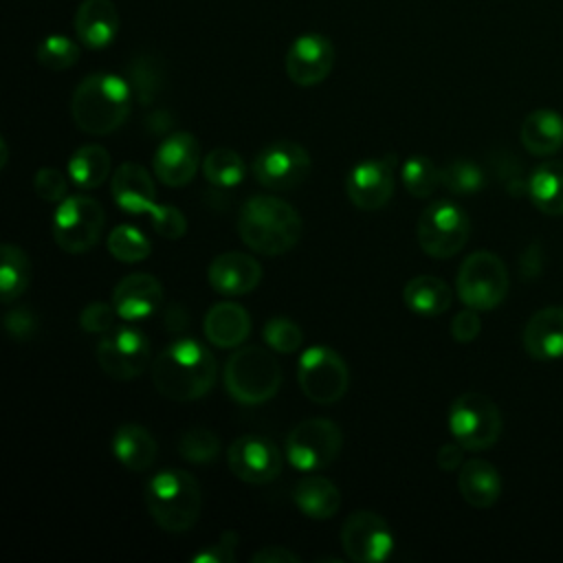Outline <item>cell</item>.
I'll list each match as a JSON object with an SVG mask.
<instances>
[{
	"mask_svg": "<svg viewBox=\"0 0 563 563\" xmlns=\"http://www.w3.org/2000/svg\"><path fill=\"white\" fill-rule=\"evenodd\" d=\"M477 312L479 310L466 308V310H462V312H457L453 317V321H451V336L457 343H471L482 332V319H479Z\"/></svg>",
	"mask_w": 563,
	"mask_h": 563,
	"instance_id": "bcb514c9",
	"label": "cell"
},
{
	"mask_svg": "<svg viewBox=\"0 0 563 563\" xmlns=\"http://www.w3.org/2000/svg\"><path fill=\"white\" fill-rule=\"evenodd\" d=\"M457 488L468 506L486 510L501 495V477L490 462L473 457L460 466Z\"/></svg>",
	"mask_w": 563,
	"mask_h": 563,
	"instance_id": "d4e9b609",
	"label": "cell"
},
{
	"mask_svg": "<svg viewBox=\"0 0 563 563\" xmlns=\"http://www.w3.org/2000/svg\"><path fill=\"white\" fill-rule=\"evenodd\" d=\"M402 301L418 317H440L451 308L453 292L444 279L433 275H418L405 284Z\"/></svg>",
	"mask_w": 563,
	"mask_h": 563,
	"instance_id": "f1b7e54d",
	"label": "cell"
},
{
	"mask_svg": "<svg viewBox=\"0 0 563 563\" xmlns=\"http://www.w3.org/2000/svg\"><path fill=\"white\" fill-rule=\"evenodd\" d=\"M396 163V154H385L354 165L345 178V194L350 202L361 211L383 209L394 196Z\"/></svg>",
	"mask_w": 563,
	"mask_h": 563,
	"instance_id": "9a60e30c",
	"label": "cell"
},
{
	"mask_svg": "<svg viewBox=\"0 0 563 563\" xmlns=\"http://www.w3.org/2000/svg\"><path fill=\"white\" fill-rule=\"evenodd\" d=\"M103 224H106V213L101 205L90 196L77 194L59 202L51 222V231H53L55 244L64 253L79 255L90 251L99 242L103 233Z\"/></svg>",
	"mask_w": 563,
	"mask_h": 563,
	"instance_id": "9c48e42d",
	"label": "cell"
},
{
	"mask_svg": "<svg viewBox=\"0 0 563 563\" xmlns=\"http://www.w3.org/2000/svg\"><path fill=\"white\" fill-rule=\"evenodd\" d=\"M341 548L354 563H383L391 556L394 534L380 515L356 510L341 528Z\"/></svg>",
	"mask_w": 563,
	"mask_h": 563,
	"instance_id": "5bb4252c",
	"label": "cell"
},
{
	"mask_svg": "<svg viewBox=\"0 0 563 563\" xmlns=\"http://www.w3.org/2000/svg\"><path fill=\"white\" fill-rule=\"evenodd\" d=\"M112 453L117 462L128 471L143 473L154 464L158 444L145 427L136 422H123L112 435Z\"/></svg>",
	"mask_w": 563,
	"mask_h": 563,
	"instance_id": "484cf974",
	"label": "cell"
},
{
	"mask_svg": "<svg viewBox=\"0 0 563 563\" xmlns=\"http://www.w3.org/2000/svg\"><path fill=\"white\" fill-rule=\"evenodd\" d=\"M297 380L303 396L317 405L341 400L350 385V372L341 354L328 345H312L297 361Z\"/></svg>",
	"mask_w": 563,
	"mask_h": 563,
	"instance_id": "8fae6325",
	"label": "cell"
},
{
	"mask_svg": "<svg viewBox=\"0 0 563 563\" xmlns=\"http://www.w3.org/2000/svg\"><path fill=\"white\" fill-rule=\"evenodd\" d=\"M161 73H158V66L154 64V59H147V57H141L136 59L132 66H130V86H132V92L134 97L141 101V103H152L154 97L158 95L161 90Z\"/></svg>",
	"mask_w": 563,
	"mask_h": 563,
	"instance_id": "ab89813d",
	"label": "cell"
},
{
	"mask_svg": "<svg viewBox=\"0 0 563 563\" xmlns=\"http://www.w3.org/2000/svg\"><path fill=\"white\" fill-rule=\"evenodd\" d=\"M400 180L413 198L431 196L440 185V169L429 156L413 154L400 167Z\"/></svg>",
	"mask_w": 563,
	"mask_h": 563,
	"instance_id": "836d02e7",
	"label": "cell"
},
{
	"mask_svg": "<svg viewBox=\"0 0 563 563\" xmlns=\"http://www.w3.org/2000/svg\"><path fill=\"white\" fill-rule=\"evenodd\" d=\"M213 354L196 339L169 343L152 363V383L161 396L174 402L202 398L216 383Z\"/></svg>",
	"mask_w": 563,
	"mask_h": 563,
	"instance_id": "6da1fadb",
	"label": "cell"
},
{
	"mask_svg": "<svg viewBox=\"0 0 563 563\" xmlns=\"http://www.w3.org/2000/svg\"><path fill=\"white\" fill-rule=\"evenodd\" d=\"M33 189L46 202H62L68 198V180L59 169L53 167H42L35 172Z\"/></svg>",
	"mask_w": 563,
	"mask_h": 563,
	"instance_id": "b9f144b4",
	"label": "cell"
},
{
	"mask_svg": "<svg viewBox=\"0 0 563 563\" xmlns=\"http://www.w3.org/2000/svg\"><path fill=\"white\" fill-rule=\"evenodd\" d=\"M523 350L530 358L554 361L563 356V306L537 310L521 334Z\"/></svg>",
	"mask_w": 563,
	"mask_h": 563,
	"instance_id": "44dd1931",
	"label": "cell"
},
{
	"mask_svg": "<svg viewBox=\"0 0 563 563\" xmlns=\"http://www.w3.org/2000/svg\"><path fill=\"white\" fill-rule=\"evenodd\" d=\"M4 330L11 339H18V341H24V339H31L37 330V319L35 314L24 308V306H18L13 310H9L4 314Z\"/></svg>",
	"mask_w": 563,
	"mask_h": 563,
	"instance_id": "f6af8a7d",
	"label": "cell"
},
{
	"mask_svg": "<svg viewBox=\"0 0 563 563\" xmlns=\"http://www.w3.org/2000/svg\"><path fill=\"white\" fill-rule=\"evenodd\" d=\"M501 427L497 405L479 391H466L451 402L449 431L466 451L490 449L499 440Z\"/></svg>",
	"mask_w": 563,
	"mask_h": 563,
	"instance_id": "8992f818",
	"label": "cell"
},
{
	"mask_svg": "<svg viewBox=\"0 0 563 563\" xmlns=\"http://www.w3.org/2000/svg\"><path fill=\"white\" fill-rule=\"evenodd\" d=\"M147 512L165 532H187L200 517L202 490L198 479L183 468L158 471L143 493Z\"/></svg>",
	"mask_w": 563,
	"mask_h": 563,
	"instance_id": "277c9868",
	"label": "cell"
},
{
	"mask_svg": "<svg viewBox=\"0 0 563 563\" xmlns=\"http://www.w3.org/2000/svg\"><path fill=\"white\" fill-rule=\"evenodd\" d=\"M235 548H238V534L233 530H227L220 534L218 543L207 545L202 552L194 554L191 561L194 563H233L238 559Z\"/></svg>",
	"mask_w": 563,
	"mask_h": 563,
	"instance_id": "ee69618b",
	"label": "cell"
},
{
	"mask_svg": "<svg viewBox=\"0 0 563 563\" xmlns=\"http://www.w3.org/2000/svg\"><path fill=\"white\" fill-rule=\"evenodd\" d=\"M110 191L117 207L123 209L125 213L139 216V213H147L154 207V196H156L154 178L139 163L119 165L112 176Z\"/></svg>",
	"mask_w": 563,
	"mask_h": 563,
	"instance_id": "603a6c76",
	"label": "cell"
},
{
	"mask_svg": "<svg viewBox=\"0 0 563 563\" xmlns=\"http://www.w3.org/2000/svg\"><path fill=\"white\" fill-rule=\"evenodd\" d=\"M457 297L466 308L493 310L508 295L506 264L490 251L471 253L457 271Z\"/></svg>",
	"mask_w": 563,
	"mask_h": 563,
	"instance_id": "30bf717a",
	"label": "cell"
},
{
	"mask_svg": "<svg viewBox=\"0 0 563 563\" xmlns=\"http://www.w3.org/2000/svg\"><path fill=\"white\" fill-rule=\"evenodd\" d=\"M35 59L48 70H66L79 62V46L68 35L53 33L37 44Z\"/></svg>",
	"mask_w": 563,
	"mask_h": 563,
	"instance_id": "74e56055",
	"label": "cell"
},
{
	"mask_svg": "<svg viewBox=\"0 0 563 563\" xmlns=\"http://www.w3.org/2000/svg\"><path fill=\"white\" fill-rule=\"evenodd\" d=\"M222 380L238 405H262L279 391L282 367L264 347L246 345L229 356Z\"/></svg>",
	"mask_w": 563,
	"mask_h": 563,
	"instance_id": "5b68a950",
	"label": "cell"
},
{
	"mask_svg": "<svg viewBox=\"0 0 563 563\" xmlns=\"http://www.w3.org/2000/svg\"><path fill=\"white\" fill-rule=\"evenodd\" d=\"M262 336H264L266 345H268L273 352H279V354L297 352L299 345H301V341H303L301 328H299L292 319H288V317H271V319L264 323Z\"/></svg>",
	"mask_w": 563,
	"mask_h": 563,
	"instance_id": "f35d334b",
	"label": "cell"
},
{
	"mask_svg": "<svg viewBox=\"0 0 563 563\" xmlns=\"http://www.w3.org/2000/svg\"><path fill=\"white\" fill-rule=\"evenodd\" d=\"M202 332L207 341L220 350L240 347L251 332V317L246 308L235 301H218L207 310Z\"/></svg>",
	"mask_w": 563,
	"mask_h": 563,
	"instance_id": "cb8c5ba5",
	"label": "cell"
},
{
	"mask_svg": "<svg viewBox=\"0 0 563 563\" xmlns=\"http://www.w3.org/2000/svg\"><path fill=\"white\" fill-rule=\"evenodd\" d=\"M209 286L222 297H240L262 282L260 262L242 251H227L211 260L207 268Z\"/></svg>",
	"mask_w": 563,
	"mask_h": 563,
	"instance_id": "d6986e66",
	"label": "cell"
},
{
	"mask_svg": "<svg viewBox=\"0 0 563 563\" xmlns=\"http://www.w3.org/2000/svg\"><path fill=\"white\" fill-rule=\"evenodd\" d=\"M244 161L235 150L216 147L202 158V176L216 187H235L244 178Z\"/></svg>",
	"mask_w": 563,
	"mask_h": 563,
	"instance_id": "d6a6232c",
	"label": "cell"
},
{
	"mask_svg": "<svg viewBox=\"0 0 563 563\" xmlns=\"http://www.w3.org/2000/svg\"><path fill=\"white\" fill-rule=\"evenodd\" d=\"M68 176L79 189H97L110 176V152L99 143L81 145L68 158Z\"/></svg>",
	"mask_w": 563,
	"mask_h": 563,
	"instance_id": "4dcf8cb0",
	"label": "cell"
},
{
	"mask_svg": "<svg viewBox=\"0 0 563 563\" xmlns=\"http://www.w3.org/2000/svg\"><path fill=\"white\" fill-rule=\"evenodd\" d=\"M108 251L123 264H136L150 257L152 244L136 227L119 224L108 233Z\"/></svg>",
	"mask_w": 563,
	"mask_h": 563,
	"instance_id": "d590c367",
	"label": "cell"
},
{
	"mask_svg": "<svg viewBox=\"0 0 563 563\" xmlns=\"http://www.w3.org/2000/svg\"><path fill=\"white\" fill-rule=\"evenodd\" d=\"M440 185L453 196H473L486 185V176L477 163L455 158L440 169Z\"/></svg>",
	"mask_w": 563,
	"mask_h": 563,
	"instance_id": "e575fe53",
	"label": "cell"
},
{
	"mask_svg": "<svg viewBox=\"0 0 563 563\" xmlns=\"http://www.w3.org/2000/svg\"><path fill=\"white\" fill-rule=\"evenodd\" d=\"M152 361V345L147 336L132 328H112L97 345V363L106 376L114 380H132L141 376Z\"/></svg>",
	"mask_w": 563,
	"mask_h": 563,
	"instance_id": "4fadbf2b",
	"label": "cell"
},
{
	"mask_svg": "<svg viewBox=\"0 0 563 563\" xmlns=\"http://www.w3.org/2000/svg\"><path fill=\"white\" fill-rule=\"evenodd\" d=\"M200 165V145L189 132L165 136L154 150V176L167 187H185L194 180Z\"/></svg>",
	"mask_w": 563,
	"mask_h": 563,
	"instance_id": "ac0fdd59",
	"label": "cell"
},
{
	"mask_svg": "<svg viewBox=\"0 0 563 563\" xmlns=\"http://www.w3.org/2000/svg\"><path fill=\"white\" fill-rule=\"evenodd\" d=\"M471 235V220L466 211L451 200L431 202L418 218L416 238L420 249L435 260L457 255Z\"/></svg>",
	"mask_w": 563,
	"mask_h": 563,
	"instance_id": "ba28073f",
	"label": "cell"
},
{
	"mask_svg": "<svg viewBox=\"0 0 563 563\" xmlns=\"http://www.w3.org/2000/svg\"><path fill=\"white\" fill-rule=\"evenodd\" d=\"M119 26L121 18L112 0H81L75 11V33L92 51L110 46Z\"/></svg>",
	"mask_w": 563,
	"mask_h": 563,
	"instance_id": "7402d4cb",
	"label": "cell"
},
{
	"mask_svg": "<svg viewBox=\"0 0 563 563\" xmlns=\"http://www.w3.org/2000/svg\"><path fill=\"white\" fill-rule=\"evenodd\" d=\"M464 446L460 442H444L440 449H438V455H435V462L442 471H457L462 464H464Z\"/></svg>",
	"mask_w": 563,
	"mask_h": 563,
	"instance_id": "7dc6e473",
	"label": "cell"
},
{
	"mask_svg": "<svg viewBox=\"0 0 563 563\" xmlns=\"http://www.w3.org/2000/svg\"><path fill=\"white\" fill-rule=\"evenodd\" d=\"M240 240L260 255L275 257L290 251L301 238V216L277 196H251L238 216Z\"/></svg>",
	"mask_w": 563,
	"mask_h": 563,
	"instance_id": "7a4b0ae2",
	"label": "cell"
},
{
	"mask_svg": "<svg viewBox=\"0 0 563 563\" xmlns=\"http://www.w3.org/2000/svg\"><path fill=\"white\" fill-rule=\"evenodd\" d=\"M343 446V433L328 418H308L297 422L284 444L288 462L301 473H317L330 466Z\"/></svg>",
	"mask_w": 563,
	"mask_h": 563,
	"instance_id": "52a82bcc",
	"label": "cell"
},
{
	"mask_svg": "<svg viewBox=\"0 0 563 563\" xmlns=\"http://www.w3.org/2000/svg\"><path fill=\"white\" fill-rule=\"evenodd\" d=\"M154 231L165 240H178L187 231V220L183 211L167 202H154V207L147 211Z\"/></svg>",
	"mask_w": 563,
	"mask_h": 563,
	"instance_id": "60d3db41",
	"label": "cell"
},
{
	"mask_svg": "<svg viewBox=\"0 0 563 563\" xmlns=\"http://www.w3.org/2000/svg\"><path fill=\"white\" fill-rule=\"evenodd\" d=\"M0 147H2V158H0V167H4V165H7V161H9V150H7V141H4V139H0Z\"/></svg>",
	"mask_w": 563,
	"mask_h": 563,
	"instance_id": "681fc988",
	"label": "cell"
},
{
	"mask_svg": "<svg viewBox=\"0 0 563 563\" xmlns=\"http://www.w3.org/2000/svg\"><path fill=\"white\" fill-rule=\"evenodd\" d=\"M253 563H299L301 559L282 545H266L251 556Z\"/></svg>",
	"mask_w": 563,
	"mask_h": 563,
	"instance_id": "c3c4849f",
	"label": "cell"
},
{
	"mask_svg": "<svg viewBox=\"0 0 563 563\" xmlns=\"http://www.w3.org/2000/svg\"><path fill=\"white\" fill-rule=\"evenodd\" d=\"M132 86L112 73H92L79 81L70 97L75 125L92 136L119 130L132 108Z\"/></svg>",
	"mask_w": 563,
	"mask_h": 563,
	"instance_id": "3957f363",
	"label": "cell"
},
{
	"mask_svg": "<svg viewBox=\"0 0 563 563\" xmlns=\"http://www.w3.org/2000/svg\"><path fill=\"white\" fill-rule=\"evenodd\" d=\"M528 196L545 216H563V161L548 158L528 178Z\"/></svg>",
	"mask_w": 563,
	"mask_h": 563,
	"instance_id": "f546056e",
	"label": "cell"
},
{
	"mask_svg": "<svg viewBox=\"0 0 563 563\" xmlns=\"http://www.w3.org/2000/svg\"><path fill=\"white\" fill-rule=\"evenodd\" d=\"M251 169L262 187L271 191H290L310 176L312 161L303 145L282 139L260 150Z\"/></svg>",
	"mask_w": 563,
	"mask_h": 563,
	"instance_id": "7c38bea8",
	"label": "cell"
},
{
	"mask_svg": "<svg viewBox=\"0 0 563 563\" xmlns=\"http://www.w3.org/2000/svg\"><path fill=\"white\" fill-rule=\"evenodd\" d=\"M521 145L532 156H552L563 147V117L554 110H532L519 130Z\"/></svg>",
	"mask_w": 563,
	"mask_h": 563,
	"instance_id": "83f0119b",
	"label": "cell"
},
{
	"mask_svg": "<svg viewBox=\"0 0 563 563\" xmlns=\"http://www.w3.org/2000/svg\"><path fill=\"white\" fill-rule=\"evenodd\" d=\"M231 473L246 484H268L282 473V451L264 435L246 433L235 438L227 451Z\"/></svg>",
	"mask_w": 563,
	"mask_h": 563,
	"instance_id": "2e32d148",
	"label": "cell"
},
{
	"mask_svg": "<svg viewBox=\"0 0 563 563\" xmlns=\"http://www.w3.org/2000/svg\"><path fill=\"white\" fill-rule=\"evenodd\" d=\"M178 453L185 462L209 464L220 455V440L207 427H191L178 440Z\"/></svg>",
	"mask_w": 563,
	"mask_h": 563,
	"instance_id": "8d00e7d4",
	"label": "cell"
},
{
	"mask_svg": "<svg viewBox=\"0 0 563 563\" xmlns=\"http://www.w3.org/2000/svg\"><path fill=\"white\" fill-rule=\"evenodd\" d=\"M117 310L112 303H106V301H92L88 303L81 314H79V325L84 332H90V334H106L112 330L114 325V319H117Z\"/></svg>",
	"mask_w": 563,
	"mask_h": 563,
	"instance_id": "7bdbcfd3",
	"label": "cell"
},
{
	"mask_svg": "<svg viewBox=\"0 0 563 563\" xmlns=\"http://www.w3.org/2000/svg\"><path fill=\"white\" fill-rule=\"evenodd\" d=\"M163 301V286L150 273H130L112 290V306L123 321L152 317Z\"/></svg>",
	"mask_w": 563,
	"mask_h": 563,
	"instance_id": "ffe728a7",
	"label": "cell"
},
{
	"mask_svg": "<svg viewBox=\"0 0 563 563\" xmlns=\"http://www.w3.org/2000/svg\"><path fill=\"white\" fill-rule=\"evenodd\" d=\"M292 501L301 515L310 519H330L341 508L336 484L323 475H303L292 488Z\"/></svg>",
	"mask_w": 563,
	"mask_h": 563,
	"instance_id": "4316f807",
	"label": "cell"
},
{
	"mask_svg": "<svg viewBox=\"0 0 563 563\" xmlns=\"http://www.w3.org/2000/svg\"><path fill=\"white\" fill-rule=\"evenodd\" d=\"M31 282V260L15 244H2V264H0V292L2 301L11 303L29 288Z\"/></svg>",
	"mask_w": 563,
	"mask_h": 563,
	"instance_id": "1f68e13d",
	"label": "cell"
},
{
	"mask_svg": "<svg viewBox=\"0 0 563 563\" xmlns=\"http://www.w3.org/2000/svg\"><path fill=\"white\" fill-rule=\"evenodd\" d=\"M334 46L325 35L303 33L290 44L284 66L292 84L308 88L321 84L330 75V70L334 68Z\"/></svg>",
	"mask_w": 563,
	"mask_h": 563,
	"instance_id": "e0dca14e",
	"label": "cell"
}]
</instances>
